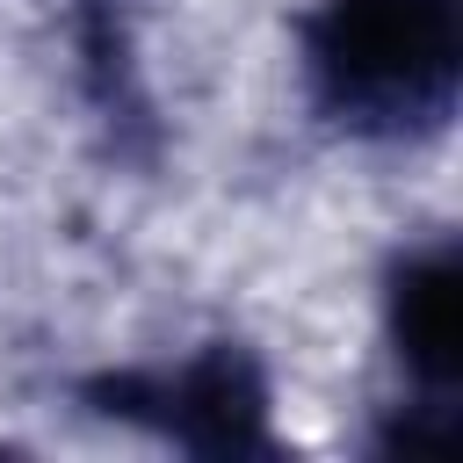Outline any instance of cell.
<instances>
[{
  "instance_id": "cell-2",
  "label": "cell",
  "mask_w": 463,
  "mask_h": 463,
  "mask_svg": "<svg viewBox=\"0 0 463 463\" xmlns=\"http://www.w3.org/2000/svg\"><path fill=\"white\" fill-rule=\"evenodd\" d=\"M398 354L412 376L427 383H449L456 376V260L449 253H427L405 268L398 282Z\"/></svg>"
},
{
  "instance_id": "cell-1",
  "label": "cell",
  "mask_w": 463,
  "mask_h": 463,
  "mask_svg": "<svg viewBox=\"0 0 463 463\" xmlns=\"http://www.w3.org/2000/svg\"><path fill=\"white\" fill-rule=\"evenodd\" d=\"M311 65L369 123L434 116L456 80V0H340L318 22Z\"/></svg>"
}]
</instances>
